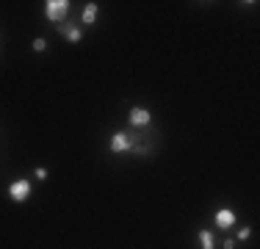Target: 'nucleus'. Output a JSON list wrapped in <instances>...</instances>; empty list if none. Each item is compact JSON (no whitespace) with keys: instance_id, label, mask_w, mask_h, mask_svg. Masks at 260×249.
Instances as JSON below:
<instances>
[{"instance_id":"1","label":"nucleus","mask_w":260,"mask_h":249,"mask_svg":"<svg viewBox=\"0 0 260 249\" xmlns=\"http://www.w3.org/2000/svg\"><path fill=\"white\" fill-rule=\"evenodd\" d=\"M66 14H70V0H48L44 3V17L50 22H61Z\"/></svg>"},{"instance_id":"2","label":"nucleus","mask_w":260,"mask_h":249,"mask_svg":"<svg viewBox=\"0 0 260 249\" xmlns=\"http://www.w3.org/2000/svg\"><path fill=\"white\" fill-rule=\"evenodd\" d=\"M8 196L22 205V202L30 196V183L28 180H14V183H8Z\"/></svg>"},{"instance_id":"3","label":"nucleus","mask_w":260,"mask_h":249,"mask_svg":"<svg viewBox=\"0 0 260 249\" xmlns=\"http://www.w3.org/2000/svg\"><path fill=\"white\" fill-rule=\"evenodd\" d=\"M108 147H111V152H116V155H122V152H130V150H133V138L128 136V133H114L111 136V144H108Z\"/></svg>"},{"instance_id":"4","label":"nucleus","mask_w":260,"mask_h":249,"mask_svg":"<svg viewBox=\"0 0 260 249\" xmlns=\"http://www.w3.org/2000/svg\"><path fill=\"white\" fill-rule=\"evenodd\" d=\"M128 122L133 124V128H147V124L152 122V114H150L147 108H130Z\"/></svg>"},{"instance_id":"5","label":"nucleus","mask_w":260,"mask_h":249,"mask_svg":"<svg viewBox=\"0 0 260 249\" xmlns=\"http://www.w3.org/2000/svg\"><path fill=\"white\" fill-rule=\"evenodd\" d=\"M213 222H216V227L227 230V227L236 224V214H232L230 208H222V210H216V214H213Z\"/></svg>"},{"instance_id":"6","label":"nucleus","mask_w":260,"mask_h":249,"mask_svg":"<svg viewBox=\"0 0 260 249\" xmlns=\"http://www.w3.org/2000/svg\"><path fill=\"white\" fill-rule=\"evenodd\" d=\"M58 34L64 36L66 42H80V39H83V30L78 28V25H61Z\"/></svg>"},{"instance_id":"7","label":"nucleus","mask_w":260,"mask_h":249,"mask_svg":"<svg viewBox=\"0 0 260 249\" xmlns=\"http://www.w3.org/2000/svg\"><path fill=\"white\" fill-rule=\"evenodd\" d=\"M200 246L202 249H216V238L210 230H200Z\"/></svg>"},{"instance_id":"8","label":"nucleus","mask_w":260,"mask_h":249,"mask_svg":"<svg viewBox=\"0 0 260 249\" xmlns=\"http://www.w3.org/2000/svg\"><path fill=\"white\" fill-rule=\"evenodd\" d=\"M83 25H94V20H97V3H89V6L83 8Z\"/></svg>"},{"instance_id":"9","label":"nucleus","mask_w":260,"mask_h":249,"mask_svg":"<svg viewBox=\"0 0 260 249\" xmlns=\"http://www.w3.org/2000/svg\"><path fill=\"white\" fill-rule=\"evenodd\" d=\"M34 50H36V53H44V50H48V42H44V39H34Z\"/></svg>"},{"instance_id":"10","label":"nucleus","mask_w":260,"mask_h":249,"mask_svg":"<svg viewBox=\"0 0 260 249\" xmlns=\"http://www.w3.org/2000/svg\"><path fill=\"white\" fill-rule=\"evenodd\" d=\"M249 236H252V230H249V227H241V230H238V238H241V241H246Z\"/></svg>"},{"instance_id":"11","label":"nucleus","mask_w":260,"mask_h":249,"mask_svg":"<svg viewBox=\"0 0 260 249\" xmlns=\"http://www.w3.org/2000/svg\"><path fill=\"white\" fill-rule=\"evenodd\" d=\"M36 178H39V180H48V169H44V166H39V169H36Z\"/></svg>"},{"instance_id":"12","label":"nucleus","mask_w":260,"mask_h":249,"mask_svg":"<svg viewBox=\"0 0 260 249\" xmlns=\"http://www.w3.org/2000/svg\"><path fill=\"white\" fill-rule=\"evenodd\" d=\"M222 246H224V249H236V241H232V238H227V241L222 244Z\"/></svg>"}]
</instances>
